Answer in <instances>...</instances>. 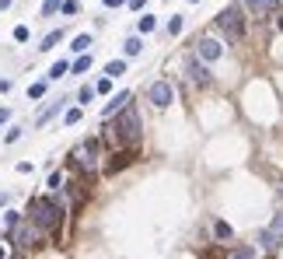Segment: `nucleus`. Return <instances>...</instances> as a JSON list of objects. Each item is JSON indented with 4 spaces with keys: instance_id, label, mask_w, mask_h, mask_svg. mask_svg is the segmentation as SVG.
Wrapping results in <instances>:
<instances>
[{
    "instance_id": "nucleus-1",
    "label": "nucleus",
    "mask_w": 283,
    "mask_h": 259,
    "mask_svg": "<svg viewBox=\"0 0 283 259\" xmlns=\"http://www.w3.org/2000/svg\"><path fill=\"white\" fill-rule=\"evenodd\" d=\"M109 137H112V144L116 147H123V151H133L137 144H140V137H143V123H140V112H137V105L130 102L119 116H112L109 119Z\"/></svg>"
},
{
    "instance_id": "nucleus-2",
    "label": "nucleus",
    "mask_w": 283,
    "mask_h": 259,
    "mask_svg": "<svg viewBox=\"0 0 283 259\" xmlns=\"http://www.w3.org/2000/svg\"><path fill=\"white\" fill-rule=\"evenodd\" d=\"M63 214H67V207H63L60 200H49V196H35L32 207H28V221H32L39 231H60Z\"/></svg>"
},
{
    "instance_id": "nucleus-3",
    "label": "nucleus",
    "mask_w": 283,
    "mask_h": 259,
    "mask_svg": "<svg viewBox=\"0 0 283 259\" xmlns=\"http://www.w3.org/2000/svg\"><path fill=\"white\" fill-rule=\"evenodd\" d=\"M217 28L224 32L227 42H241V39H245V11H241V4L224 7V11L217 14Z\"/></svg>"
},
{
    "instance_id": "nucleus-4",
    "label": "nucleus",
    "mask_w": 283,
    "mask_h": 259,
    "mask_svg": "<svg viewBox=\"0 0 283 259\" xmlns=\"http://www.w3.org/2000/svg\"><path fill=\"white\" fill-rule=\"evenodd\" d=\"M70 165H73V172H84V175L95 172V165H98V140H95V137H87V140H80V144L73 147Z\"/></svg>"
},
{
    "instance_id": "nucleus-5",
    "label": "nucleus",
    "mask_w": 283,
    "mask_h": 259,
    "mask_svg": "<svg viewBox=\"0 0 283 259\" xmlns=\"http://www.w3.org/2000/svg\"><path fill=\"white\" fill-rule=\"evenodd\" d=\"M14 242V249H21V252H28V249H35L39 242H42V231L32 224V221H21L11 235H7V245Z\"/></svg>"
},
{
    "instance_id": "nucleus-6",
    "label": "nucleus",
    "mask_w": 283,
    "mask_h": 259,
    "mask_svg": "<svg viewBox=\"0 0 283 259\" xmlns=\"http://www.w3.org/2000/svg\"><path fill=\"white\" fill-rule=\"evenodd\" d=\"M147 102H150L154 109H168V105L175 102V88H171L168 81H154V84H147Z\"/></svg>"
},
{
    "instance_id": "nucleus-7",
    "label": "nucleus",
    "mask_w": 283,
    "mask_h": 259,
    "mask_svg": "<svg viewBox=\"0 0 283 259\" xmlns=\"http://www.w3.org/2000/svg\"><path fill=\"white\" fill-rule=\"evenodd\" d=\"M196 56H200L203 63H217V60L224 56V42L213 39V35H200V39H196Z\"/></svg>"
},
{
    "instance_id": "nucleus-8",
    "label": "nucleus",
    "mask_w": 283,
    "mask_h": 259,
    "mask_svg": "<svg viewBox=\"0 0 283 259\" xmlns=\"http://www.w3.org/2000/svg\"><path fill=\"white\" fill-rule=\"evenodd\" d=\"M185 74L193 77V84H200V88H210L213 84V74H210V63H203L196 53L185 60Z\"/></svg>"
},
{
    "instance_id": "nucleus-9",
    "label": "nucleus",
    "mask_w": 283,
    "mask_h": 259,
    "mask_svg": "<svg viewBox=\"0 0 283 259\" xmlns=\"http://www.w3.org/2000/svg\"><path fill=\"white\" fill-rule=\"evenodd\" d=\"M259 249H262V252H280L283 249V231L262 228V231H259Z\"/></svg>"
},
{
    "instance_id": "nucleus-10",
    "label": "nucleus",
    "mask_w": 283,
    "mask_h": 259,
    "mask_svg": "<svg viewBox=\"0 0 283 259\" xmlns=\"http://www.w3.org/2000/svg\"><path fill=\"white\" fill-rule=\"evenodd\" d=\"M130 102H133V95H130V91H116V95L109 98V105L102 109V119H112V116H119V112H123Z\"/></svg>"
},
{
    "instance_id": "nucleus-11",
    "label": "nucleus",
    "mask_w": 283,
    "mask_h": 259,
    "mask_svg": "<svg viewBox=\"0 0 283 259\" xmlns=\"http://www.w3.org/2000/svg\"><path fill=\"white\" fill-rule=\"evenodd\" d=\"M241 7H245L252 18H266V14H273V11L280 7V0H241Z\"/></svg>"
},
{
    "instance_id": "nucleus-12",
    "label": "nucleus",
    "mask_w": 283,
    "mask_h": 259,
    "mask_svg": "<svg viewBox=\"0 0 283 259\" xmlns=\"http://www.w3.org/2000/svg\"><path fill=\"white\" fill-rule=\"evenodd\" d=\"M112 158H116V161H109V165H105V175H116L119 168H126V165L133 161V151H116Z\"/></svg>"
},
{
    "instance_id": "nucleus-13",
    "label": "nucleus",
    "mask_w": 283,
    "mask_h": 259,
    "mask_svg": "<svg viewBox=\"0 0 283 259\" xmlns=\"http://www.w3.org/2000/svg\"><path fill=\"white\" fill-rule=\"evenodd\" d=\"M123 53H126V56H140L143 53V39L140 35H130V39L123 42Z\"/></svg>"
},
{
    "instance_id": "nucleus-14",
    "label": "nucleus",
    "mask_w": 283,
    "mask_h": 259,
    "mask_svg": "<svg viewBox=\"0 0 283 259\" xmlns=\"http://www.w3.org/2000/svg\"><path fill=\"white\" fill-rule=\"evenodd\" d=\"M91 46H95V39H91V35L84 32V35H77V39H73V46H70V49L77 53V56H84V53H87Z\"/></svg>"
},
{
    "instance_id": "nucleus-15",
    "label": "nucleus",
    "mask_w": 283,
    "mask_h": 259,
    "mask_svg": "<svg viewBox=\"0 0 283 259\" xmlns=\"http://www.w3.org/2000/svg\"><path fill=\"white\" fill-rule=\"evenodd\" d=\"M63 102H67V98H60V102H49V105H46V112L39 116V126H46V123H49V119H53V116L63 109Z\"/></svg>"
},
{
    "instance_id": "nucleus-16",
    "label": "nucleus",
    "mask_w": 283,
    "mask_h": 259,
    "mask_svg": "<svg viewBox=\"0 0 283 259\" xmlns=\"http://www.w3.org/2000/svg\"><path fill=\"white\" fill-rule=\"evenodd\" d=\"M70 74V63L67 60H56V63L49 67V81H60V77H67Z\"/></svg>"
},
{
    "instance_id": "nucleus-17",
    "label": "nucleus",
    "mask_w": 283,
    "mask_h": 259,
    "mask_svg": "<svg viewBox=\"0 0 283 259\" xmlns=\"http://www.w3.org/2000/svg\"><path fill=\"white\" fill-rule=\"evenodd\" d=\"M123 74H126V60H112V63H105V77L116 81V77H123Z\"/></svg>"
},
{
    "instance_id": "nucleus-18",
    "label": "nucleus",
    "mask_w": 283,
    "mask_h": 259,
    "mask_svg": "<svg viewBox=\"0 0 283 259\" xmlns=\"http://www.w3.org/2000/svg\"><path fill=\"white\" fill-rule=\"evenodd\" d=\"M60 39H63V32H60V28H56V32H49V35H46V39L39 42V53H49V49H53V46H56Z\"/></svg>"
},
{
    "instance_id": "nucleus-19",
    "label": "nucleus",
    "mask_w": 283,
    "mask_h": 259,
    "mask_svg": "<svg viewBox=\"0 0 283 259\" xmlns=\"http://www.w3.org/2000/svg\"><path fill=\"white\" fill-rule=\"evenodd\" d=\"M91 63H95V60L84 53V56H77V60L70 63V74H84V70H91Z\"/></svg>"
},
{
    "instance_id": "nucleus-20",
    "label": "nucleus",
    "mask_w": 283,
    "mask_h": 259,
    "mask_svg": "<svg viewBox=\"0 0 283 259\" xmlns=\"http://www.w3.org/2000/svg\"><path fill=\"white\" fill-rule=\"evenodd\" d=\"M46 88H49V84H46V81H35V84H32V88H28V98H32V102H39V98H42V95H46Z\"/></svg>"
},
{
    "instance_id": "nucleus-21",
    "label": "nucleus",
    "mask_w": 283,
    "mask_h": 259,
    "mask_svg": "<svg viewBox=\"0 0 283 259\" xmlns=\"http://www.w3.org/2000/svg\"><path fill=\"white\" fill-rule=\"evenodd\" d=\"M95 95H98V91H95V84H84V88L77 91V102H80V105H87V102H91Z\"/></svg>"
},
{
    "instance_id": "nucleus-22",
    "label": "nucleus",
    "mask_w": 283,
    "mask_h": 259,
    "mask_svg": "<svg viewBox=\"0 0 283 259\" xmlns=\"http://www.w3.org/2000/svg\"><path fill=\"white\" fill-rule=\"evenodd\" d=\"M213 235H217V238H231L234 231H231V224H227V221H213Z\"/></svg>"
},
{
    "instance_id": "nucleus-23",
    "label": "nucleus",
    "mask_w": 283,
    "mask_h": 259,
    "mask_svg": "<svg viewBox=\"0 0 283 259\" xmlns=\"http://www.w3.org/2000/svg\"><path fill=\"white\" fill-rule=\"evenodd\" d=\"M154 28H157V18H154V14H140V32H143V35L154 32Z\"/></svg>"
},
{
    "instance_id": "nucleus-24",
    "label": "nucleus",
    "mask_w": 283,
    "mask_h": 259,
    "mask_svg": "<svg viewBox=\"0 0 283 259\" xmlns=\"http://www.w3.org/2000/svg\"><path fill=\"white\" fill-rule=\"evenodd\" d=\"M182 28H185V18H182V14H175V18L168 21V32H171V35H182Z\"/></svg>"
},
{
    "instance_id": "nucleus-25",
    "label": "nucleus",
    "mask_w": 283,
    "mask_h": 259,
    "mask_svg": "<svg viewBox=\"0 0 283 259\" xmlns=\"http://www.w3.org/2000/svg\"><path fill=\"white\" fill-rule=\"evenodd\" d=\"M18 224H21V217H18L14 210H7V214H4V228H7V235H11V231H14Z\"/></svg>"
},
{
    "instance_id": "nucleus-26",
    "label": "nucleus",
    "mask_w": 283,
    "mask_h": 259,
    "mask_svg": "<svg viewBox=\"0 0 283 259\" xmlns=\"http://www.w3.org/2000/svg\"><path fill=\"white\" fill-rule=\"evenodd\" d=\"M60 7H63V0H46V4H42V18H53Z\"/></svg>"
},
{
    "instance_id": "nucleus-27",
    "label": "nucleus",
    "mask_w": 283,
    "mask_h": 259,
    "mask_svg": "<svg viewBox=\"0 0 283 259\" xmlns=\"http://www.w3.org/2000/svg\"><path fill=\"white\" fill-rule=\"evenodd\" d=\"M95 91H98V95H109V91H112V77H98V81H95Z\"/></svg>"
},
{
    "instance_id": "nucleus-28",
    "label": "nucleus",
    "mask_w": 283,
    "mask_h": 259,
    "mask_svg": "<svg viewBox=\"0 0 283 259\" xmlns=\"http://www.w3.org/2000/svg\"><path fill=\"white\" fill-rule=\"evenodd\" d=\"M63 123H67V126H77V123H80V109H67Z\"/></svg>"
},
{
    "instance_id": "nucleus-29",
    "label": "nucleus",
    "mask_w": 283,
    "mask_h": 259,
    "mask_svg": "<svg viewBox=\"0 0 283 259\" xmlns=\"http://www.w3.org/2000/svg\"><path fill=\"white\" fill-rule=\"evenodd\" d=\"M60 11H63V14H77V11H80V4H77V0H63V7H60Z\"/></svg>"
},
{
    "instance_id": "nucleus-30",
    "label": "nucleus",
    "mask_w": 283,
    "mask_h": 259,
    "mask_svg": "<svg viewBox=\"0 0 283 259\" xmlns=\"http://www.w3.org/2000/svg\"><path fill=\"white\" fill-rule=\"evenodd\" d=\"M60 186H63V172H53L49 175V189H60Z\"/></svg>"
},
{
    "instance_id": "nucleus-31",
    "label": "nucleus",
    "mask_w": 283,
    "mask_h": 259,
    "mask_svg": "<svg viewBox=\"0 0 283 259\" xmlns=\"http://www.w3.org/2000/svg\"><path fill=\"white\" fill-rule=\"evenodd\" d=\"M4 140H7V144H14V140H21V130H18V126H11V130H7V133H4Z\"/></svg>"
},
{
    "instance_id": "nucleus-32",
    "label": "nucleus",
    "mask_w": 283,
    "mask_h": 259,
    "mask_svg": "<svg viewBox=\"0 0 283 259\" xmlns=\"http://www.w3.org/2000/svg\"><path fill=\"white\" fill-rule=\"evenodd\" d=\"M14 39H18V42H28V28L18 25V28H14Z\"/></svg>"
},
{
    "instance_id": "nucleus-33",
    "label": "nucleus",
    "mask_w": 283,
    "mask_h": 259,
    "mask_svg": "<svg viewBox=\"0 0 283 259\" xmlns=\"http://www.w3.org/2000/svg\"><path fill=\"white\" fill-rule=\"evenodd\" d=\"M273 228H276V231H283V210L276 214V217H273Z\"/></svg>"
},
{
    "instance_id": "nucleus-34",
    "label": "nucleus",
    "mask_w": 283,
    "mask_h": 259,
    "mask_svg": "<svg viewBox=\"0 0 283 259\" xmlns=\"http://www.w3.org/2000/svg\"><path fill=\"white\" fill-rule=\"evenodd\" d=\"M7 91H11V81H7V77H0V95H7Z\"/></svg>"
},
{
    "instance_id": "nucleus-35",
    "label": "nucleus",
    "mask_w": 283,
    "mask_h": 259,
    "mask_svg": "<svg viewBox=\"0 0 283 259\" xmlns=\"http://www.w3.org/2000/svg\"><path fill=\"white\" fill-rule=\"evenodd\" d=\"M7 119H11V109H7V105H4V109H0V126H4V123H7Z\"/></svg>"
},
{
    "instance_id": "nucleus-36",
    "label": "nucleus",
    "mask_w": 283,
    "mask_h": 259,
    "mask_svg": "<svg viewBox=\"0 0 283 259\" xmlns=\"http://www.w3.org/2000/svg\"><path fill=\"white\" fill-rule=\"evenodd\" d=\"M126 0H105V7H123Z\"/></svg>"
},
{
    "instance_id": "nucleus-37",
    "label": "nucleus",
    "mask_w": 283,
    "mask_h": 259,
    "mask_svg": "<svg viewBox=\"0 0 283 259\" xmlns=\"http://www.w3.org/2000/svg\"><path fill=\"white\" fill-rule=\"evenodd\" d=\"M7 7H11V0H0V11H7Z\"/></svg>"
},
{
    "instance_id": "nucleus-38",
    "label": "nucleus",
    "mask_w": 283,
    "mask_h": 259,
    "mask_svg": "<svg viewBox=\"0 0 283 259\" xmlns=\"http://www.w3.org/2000/svg\"><path fill=\"white\" fill-rule=\"evenodd\" d=\"M7 200H11V196H7V193H0V207H4V203H7Z\"/></svg>"
},
{
    "instance_id": "nucleus-39",
    "label": "nucleus",
    "mask_w": 283,
    "mask_h": 259,
    "mask_svg": "<svg viewBox=\"0 0 283 259\" xmlns=\"http://www.w3.org/2000/svg\"><path fill=\"white\" fill-rule=\"evenodd\" d=\"M0 259H7V245H0Z\"/></svg>"
},
{
    "instance_id": "nucleus-40",
    "label": "nucleus",
    "mask_w": 283,
    "mask_h": 259,
    "mask_svg": "<svg viewBox=\"0 0 283 259\" xmlns=\"http://www.w3.org/2000/svg\"><path fill=\"white\" fill-rule=\"evenodd\" d=\"M280 196H283V179H280Z\"/></svg>"
},
{
    "instance_id": "nucleus-41",
    "label": "nucleus",
    "mask_w": 283,
    "mask_h": 259,
    "mask_svg": "<svg viewBox=\"0 0 283 259\" xmlns=\"http://www.w3.org/2000/svg\"><path fill=\"white\" fill-rule=\"evenodd\" d=\"M189 4H200V0H189Z\"/></svg>"
}]
</instances>
